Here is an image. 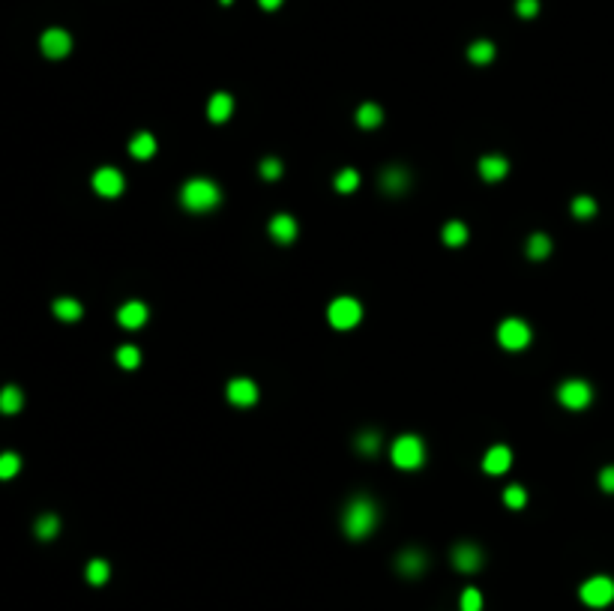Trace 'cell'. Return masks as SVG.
Wrapping results in <instances>:
<instances>
[{"label":"cell","instance_id":"cell-1","mask_svg":"<svg viewBox=\"0 0 614 611\" xmlns=\"http://www.w3.org/2000/svg\"><path fill=\"white\" fill-rule=\"evenodd\" d=\"M378 504H374L369 494H357V498H350L348 506H345V516H342V528L350 540H366L369 533L378 528Z\"/></svg>","mask_w":614,"mask_h":611},{"label":"cell","instance_id":"cell-2","mask_svg":"<svg viewBox=\"0 0 614 611\" xmlns=\"http://www.w3.org/2000/svg\"><path fill=\"white\" fill-rule=\"evenodd\" d=\"M222 201V192L219 186L207 180V177H195V180H186L183 189H180V204L189 213H210L216 210Z\"/></svg>","mask_w":614,"mask_h":611},{"label":"cell","instance_id":"cell-3","mask_svg":"<svg viewBox=\"0 0 614 611\" xmlns=\"http://www.w3.org/2000/svg\"><path fill=\"white\" fill-rule=\"evenodd\" d=\"M390 455H393V465H396V467H402V470H417V467L425 462V443H423L417 435H402V438H396Z\"/></svg>","mask_w":614,"mask_h":611},{"label":"cell","instance_id":"cell-4","mask_svg":"<svg viewBox=\"0 0 614 611\" xmlns=\"http://www.w3.org/2000/svg\"><path fill=\"white\" fill-rule=\"evenodd\" d=\"M327 321L333 330H354L362 321V306L354 297H336L327 306Z\"/></svg>","mask_w":614,"mask_h":611},{"label":"cell","instance_id":"cell-5","mask_svg":"<svg viewBox=\"0 0 614 611\" xmlns=\"http://www.w3.org/2000/svg\"><path fill=\"white\" fill-rule=\"evenodd\" d=\"M579 596H581L584 605H591V608H606V605L614 603V578H608V576H594V578H587L581 588H579Z\"/></svg>","mask_w":614,"mask_h":611},{"label":"cell","instance_id":"cell-6","mask_svg":"<svg viewBox=\"0 0 614 611\" xmlns=\"http://www.w3.org/2000/svg\"><path fill=\"white\" fill-rule=\"evenodd\" d=\"M557 402L563 407H569V411H584V407L594 402V390L587 380H579V378L563 380L560 390H557Z\"/></svg>","mask_w":614,"mask_h":611},{"label":"cell","instance_id":"cell-7","mask_svg":"<svg viewBox=\"0 0 614 611\" xmlns=\"http://www.w3.org/2000/svg\"><path fill=\"white\" fill-rule=\"evenodd\" d=\"M497 342L507 351H524L531 345V327L524 324L521 318H507V321L497 327Z\"/></svg>","mask_w":614,"mask_h":611},{"label":"cell","instance_id":"cell-8","mask_svg":"<svg viewBox=\"0 0 614 611\" xmlns=\"http://www.w3.org/2000/svg\"><path fill=\"white\" fill-rule=\"evenodd\" d=\"M40 48H42V54H45V57L60 60V57H66L69 51H72V36H69L66 30H60V28H52V30H45V33H42Z\"/></svg>","mask_w":614,"mask_h":611},{"label":"cell","instance_id":"cell-9","mask_svg":"<svg viewBox=\"0 0 614 611\" xmlns=\"http://www.w3.org/2000/svg\"><path fill=\"white\" fill-rule=\"evenodd\" d=\"M453 566L459 572H465V576H471V572H477L483 566V549L473 542H459L453 549Z\"/></svg>","mask_w":614,"mask_h":611},{"label":"cell","instance_id":"cell-10","mask_svg":"<svg viewBox=\"0 0 614 611\" xmlns=\"http://www.w3.org/2000/svg\"><path fill=\"white\" fill-rule=\"evenodd\" d=\"M378 183H381V189L386 195H402L411 186V174H408L405 165H386V168L381 171V177H378Z\"/></svg>","mask_w":614,"mask_h":611},{"label":"cell","instance_id":"cell-11","mask_svg":"<svg viewBox=\"0 0 614 611\" xmlns=\"http://www.w3.org/2000/svg\"><path fill=\"white\" fill-rule=\"evenodd\" d=\"M228 402L237 407H252L258 402V384L252 378H234L228 384Z\"/></svg>","mask_w":614,"mask_h":611},{"label":"cell","instance_id":"cell-12","mask_svg":"<svg viewBox=\"0 0 614 611\" xmlns=\"http://www.w3.org/2000/svg\"><path fill=\"white\" fill-rule=\"evenodd\" d=\"M93 189L102 198H117L120 192H123V174L117 171V168H99L96 174H93Z\"/></svg>","mask_w":614,"mask_h":611},{"label":"cell","instance_id":"cell-13","mask_svg":"<svg viewBox=\"0 0 614 611\" xmlns=\"http://www.w3.org/2000/svg\"><path fill=\"white\" fill-rule=\"evenodd\" d=\"M425 566H429V557H425L423 549H405L402 554L396 557V569L402 572V576H408V578L423 576Z\"/></svg>","mask_w":614,"mask_h":611},{"label":"cell","instance_id":"cell-14","mask_svg":"<svg viewBox=\"0 0 614 611\" xmlns=\"http://www.w3.org/2000/svg\"><path fill=\"white\" fill-rule=\"evenodd\" d=\"M509 465H512V453H509V447H504V443H497V447H492L483 455V470H485L488 477L507 474Z\"/></svg>","mask_w":614,"mask_h":611},{"label":"cell","instance_id":"cell-15","mask_svg":"<svg viewBox=\"0 0 614 611\" xmlns=\"http://www.w3.org/2000/svg\"><path fill=\"white\" fill-rule=\"evenodd\" d=\"M117 321H120V327H126V330L144 327V324H147V306H144L141 300H129L126 306H120Z\"/></svg>","mask_w":614,"mask_h":611},{"label":"cell","instance_id":"cell-16","mask_svg":"<svg viewBox=\"0 0 614 611\" xmlns=\"http://www.w3.org/2000/svg\"><path fill=\"white\" fill-rule=\"evenodd\" d=\"M270 237L276 240V243H291V240L297 237V222H294V216H288V213L273 216V219H270Z\"/></svg>","mask_w":614,"mask_h":611},{"label":"cell","instance_id":"cell-17","mask_svg":"<svg viewBox=\"0 0 614 611\" xmlns=\"http://www.w3.org/2000/svg\"><path fill=\"white\" fill-rule=\"evenodd\" d=\"M507 171H509V162H507L504 156H483V159H480V177H483L485 183L504 180Z\"/></svg>","mask_w":614,"mask_h":611},{"label":"cell","instance_id":"cell-18","mask_svg":"<svg viewBox=\"0 0 614 611\" xmlns=\"http://www.w3.org/2000/svg\"><path fill=\"white\" fill-rule=\"evenodd\" d=\"M231 111H234L231 93H213V96H210V102H207V117H210L213 123H225V120L231 117Z\"/></svg>","mask_w":614,"mask_h":611},{"label":"cell","instance_id":"cell-19","mask_svg":"<svg viewBox=\"0 0 614 611\" xmlns=\"http://www.w3.org/2000/svg\"><path fill=\"white\" fill-rule=\"evenodd\" d=\"M384 123V111L381 105H374V102H362V105L357 108V126H362V129H374V126Z\"/></svg>","mask_w":614,"mask_h":611},{"label":"cell","instance_id":"cell-20","mask_svg":"<svg viewBox=\"0 0 614 611\" xmlns=\"http://www.w3.org/2000/svg\"><path fill=\"white\" fill-rule=\"evenodd\" d=\"M129 153L135 159H150L156 153V138L150 132H138L132 141H129Z\"/></svg>","mask_w":614,"mask_h":611},{"label":"cell","instance_id":"cell-21","mask_svg":"<svg viewBox=\"0 0 614 611\" xmlns=\"http://www.w3.org/2000/svg\"><path fill=\"white\" fill-rule=\"evenodd\" d=\"M52 309H54V315L60 318V321H78L81 312H84V309H81V303H78V300H72V297H60V300H54Z\"/></svg>","mask_w":614,"mask_h":611},{"label":"cell","instance_id":"cell-22","mask_svg":"<svg viewBox=\"0 0 614 611\" xmlns=\"http://www.w3.org/2000/svg\"><path fill=\"white\" fill-rule=\"evenodd\" d=\"M548 255H551V240H548V234H543V231L531 234V240H528V258L545 261Z\"/></svg>","mask_w":614,"mask_h":611},{"label":"cell","instance_id":"cell-23","mask_svg":"<svg viewBox=\"0 0 614 611\" xmlns=\"http://www.w3.org/2000/svg\"><path fill=\"white\" fill-rule=\"evenodd\" d=\"M381 450V435L374 429H362L357 435V453L360 455H378Z\"/></svg>","mask_w":614,"mask_h":611},{"label":"cell","instance_id":"cell-24","mask_svg":"<svg viewBox=\"0 0 614 611\" xmlns=\"http://www.w3.org/2000/svg\"><path fill=\"white\" fill-rule=\"evenodd\" d=\"M24 405V392L18 387H4L0 390V411L4 414H18Z\"/></svg>","mask_w":614,"mask_h":611},{"label":"cell","instance_id":"cell-25","mask_svg":"<svg viewBox=\"0 0 614 611\" xmlns=\"http://www.w3.org/2000/svg\"><path fill=\"white\" fill-rule=\"evenodd\" d=\"M468 57H471V63H477V66H485V63L495 60V45L488 40H477L468 48Z\"/></svg>","mask_w":614,"mask_h":611},{"label":"cell","instance_id":"cell-26","mask_svg":"<svg viewBox=\"0 0 614 611\" xmlns=\"http://www.w3.org/2000/svg\"><path fill=\"white\" fill-rule=\"evenodd\" d=\"M333 186H336V192H342V195L357 192V186H360V174H357L354 168H342L339 174H336Z\"/></svg>","mask_w":614,"mask_h":611},{"label":"cell","instance_id":"cell-27","mask_svg":"<svg viewBox=\"0 0 614 611\" xmlns=\"http://www.w3.org/2000/svg\"><path fill=\"white\" fill-rule=\"evenodd\" d=\"M108 576H111V566L105 564L102 557H96V560H90V564H87V581L96 584V588H99V584H105Z\"/></svg>","mask_w":614,"mask_h":611},{"label":"cell","instance_id":"cell-28","mask_svg":"<svg viewBox=\"0 0 614 611\" xmlns=\"http://www.w3.org/2000/svg\"><path fill=\"white\" fill-rule=\"evenodd\" d=\"M468 240V228L461 222H447L444 225V243L447 246H461Z\"/></svg>","mask_w":614,"mask_h":611},{"label":"cell","instance_id":"cell-29","mask_svg":"<svg viewBox=\"0 0 614 611\" xmlns=\"http://www.w3.org/2000/svg\"><path fill=\"white\" fill-rule=\"evenodd\" d=\"M60 530V518L57 516H42L40 521H36V537L40 540H54Z\"/></svg>","mask_w":614,"mask_h":611},{"label":"cell","instance_id":"cell-30","mask_svg":"<svg viewBox=\"0 0 614 611\" xmlns=\"http://www.w3.org/2000/svg\"><path fill=\"white\" fill-rule=\"evenodd\" d=\"M572 216L575 219H591V216H596V201L587 195L572 198Z\"/></svg>","mask_w":614,"mask_h":611},{"label":"cell","instance_id":"cell-31","mask_svg":"<svg viewBox=\"0 0 614 611\" xmlns=\"http://www.w3.org/2000/svg\"><path fill=\"white\" fill-rule=\"evenodd\" d=\"M21 470V458L16 453H4L0 455V479H12Z\"/></svg>","mask_w":614,"mask_h":611},{"label":"cell","instance_id":"cell-32","mask_svg":"<svg viewBox=\"0 0 614 611\" xmlns=\"http://www.w3.org/2000/svg\"><path fill=\"white\" fill-rule=\"evenodd\" d=\"M117 363L123 368H138L141 366V351L135 345H123V348H117Z\"/></svg>","mask_w":614,"mask_h":611},{"label":"cell","instance_id":"cell-33","mask_svg":"<svg viewBox=\"0 0 614 611\" xmlns=\"http://www.w3.org/2000/svg\"><path fill=\"white\" fill-rule=\"evenodd\" d=\"M459 608H461V611H483V593H480L477 588H468L465 593H461Z\"/></svg>","mask_w":614,"mask_h":611},{"label":"cell","instance_id":"cell-34","mask_svg":"<svg viewBox=\"0 0 614 611\" xmlns=\"http://www.w3.org/2000/svg\"><path fill=\"white\" fill-rule=\"evenodd\" d=\"M504 504H507L509 509H521L524 504H528V491H524L521 486H507V491H504Z\"/></svg>","mask_w":614,"mask_h":611},{"label":"cell","instance_id":"cell-35","mask_svg":"<svg viewBox=\"0 0 614 611\" xmlns=\"http://www.w3.org/2000/svg\"><path fill=\"white\" fill-rule=\"evenodd\" d=\"M261 177H264V180H279L282 177V162L279 159H264L261 162Z\"/></svg>","mask_w":614,"mask_h":611},{"label":"cell","instance_id":"cell-36","mask_svg":"<svg viewBox=\"0 0 614 611\" xmlns=\"http://www.w3.org/2000/svg\"><path fill=\"white\" fill-rule=\"evenodd\" d=\"M516 12L521 18H533L536 12H540V0H519L516 4Z\"/></svg>","mask_w":614,"mask_h":611},{"label":"cell","instance_id":"cell-37","mask_svg":"<svg viewBox=\"0 0 614 611\" xmlns=\"http://www.w3.org/2000/svg\"><path fill=\"white\" fill-rule=\"evenodd\" d=\"M599 486H603V491L614 494V465H611V467H606L603 474H599Z\"/></svg>","mask_w":614,"mask_h":611},{"label":"cell","instance_id":"cell-38","mask_svg":"<svg viewBox=\"0 0 614 611\" xmlns=\"http://www.w3.org/2000/svg\"><path fill=\"white\" fill-rule=\"evenodd\" d=\"M258 4H261V9H270L273 12V9L282 6V0H258Z\"/></svg>","mask_w":614,"mask_h":611},{"label":"cell","instance_id":"cell-39","mask_svg":"<svg viewBox=\"0 0 614 611\" xmlns=\"http://www.w3.org/2000/svg\"><path fill=\"white\" fill-rule=\"evenodd\" d=\"M222 4H231V0H222Z\"/></svg>","mask_w":614,"mask_h":611}]
</instances>
